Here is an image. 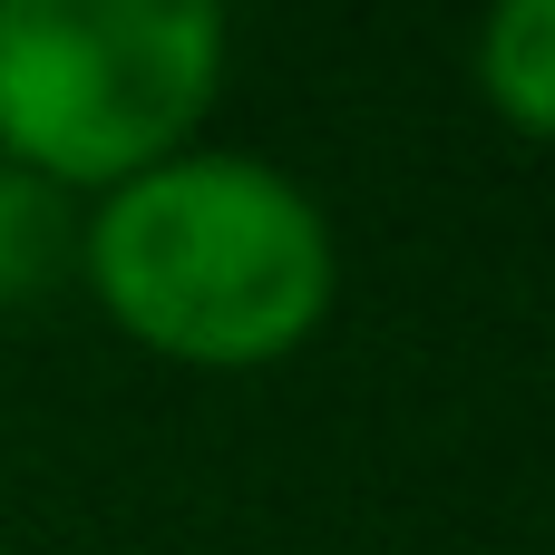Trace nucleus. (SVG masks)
Returning <instances> with one entry per match:
<instances>
[{"label": "nucleus", "mask_w": 555, "mask_h": 555, "mask_svg": "<svg viewBox=\"0 0 555 555\" xmlns=\"http://www.w3.org/2000/svg\"><path fill=\"white\" fill-rule=\"evenodd\" d=\"M88 302L176 371H273L341 302V234L302 176L244 146H176L166 166L88 195Z\"/></svg>", "instance_id": "1"}, {"label": "nucleus", "mask_w": 555, "mask_h": 555, "mask_svg": "<svg viewBox=\"0 0 555 555\" xmlns=\"http://www.w3.org/2000/svg\"><path fill=\"white\" fill-rule=\"evenodd\" d=\"M234 68V0H0V156L107 195L205 137Z\"/></svg>", "instance_id": "2"}, {"label": "nucleus", "mask_w": 555, "mask_h": 555, "mask_svg": "<svg viewBox=\"0 0 555 555\" xmlns=\"http://www.w3.org/2000/svg\"><path fill=\"white\" fill-rule=\"evenodd\" d=\"M468 78L488 98V117L537 146L555 127V0H488L468 29Z\"/></svg>", "instance_id": "3"}, {"label": "nucleus", "mask_w": 555, "mask_h": 555, "mask_svg": "<svg viewBox=\"0 0 555 555\" xmlns=\"http://www.w3.org/2000/svg\"><path fill=\"white\" fill-rule=\"evenodd\" d=\"M78 195L0 156V312H29L78 273Z\"/></svg>", "instance_id": "4"}]
</instances>
